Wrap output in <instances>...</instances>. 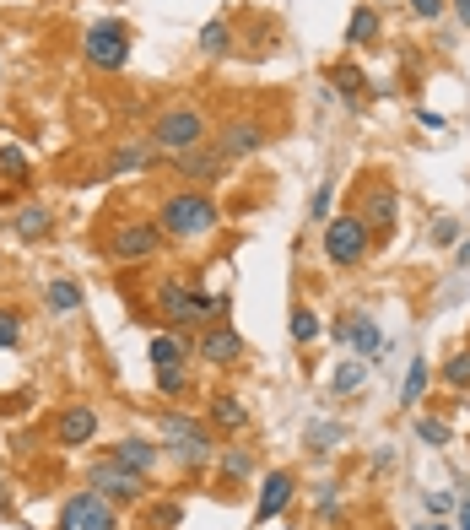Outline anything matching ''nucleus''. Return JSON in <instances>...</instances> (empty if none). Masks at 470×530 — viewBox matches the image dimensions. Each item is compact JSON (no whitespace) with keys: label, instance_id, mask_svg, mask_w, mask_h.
I'll list each match as a JSON object with an SVG mask.
<instances>
[{"label":"nucleus","instance_id":"nucleus-20","mask_svg":"<svg viewBox=\"0 0 470 530\" xmlns=\"http://www.w3.org/2000/svg\"><path fill=\"white\" fill-rule=\"evenodd\" d=\"M11 233H17L22 244H38V238L55 233V211H49L44 201H22L17 217H11Z\"/></svg>","mask_w":470,"mask_h":530},{"label":"nucleus","instance_id":"nucleus-17","mask_svg":"<svg viewBox=\"0 0 470 530\" xmlns=\"http://www.w3.org/2000/svg\"><path fill=\"white\" fill-rule=\"evenodd\" d=\"M325 82L335 87V98H346L357 109V103H368V98H379V87L368 82V71H362V65L346 55V60H330L325 65Z\"/></svg>","mask_w":470,"mask_h":530},{"label":"nucleus","instance_id":"nucleus-43","mask_svg":"<svg viewBox=\"0 0 470 530\" xmlns=\"http://www.w3.org/2000/svg\"><path fill=\"white\" fill-rule=\"evenodd\" d=\"M0 514H11V487H6V476H0Z\"/></svg>","mask_w":470,"mask_h":530},{"label":"nucleus","instance_id":"nucleus-26","mask_svg":"<svg viewBox=\"0 0 470 530\" xmlns=\"http://www.w3.org/2000/svg\"><path fill=\"white\" fill-rule=\"evenodd\" d=\"M346 352H357L362 363H379V357H384V330L373 325L368 309H357V330H352V347H346Z\"/></svg>","mask_w":470,"mask_h":530},{"label":"nucleus","instance_id":"nucleus-29","mask_svg":"<svg viewBox=\"0 0 470 530\" xmlns=\"http://www.w3.org/2000/svg\"><path fill=\"white\" fill-rule=\"evenodd\" d=\"M416 439H422L427 449H449L454 444V428L438 412H416Z\"/></svg>","mask_w":470,"mask_h":530},{"label":"nucleus","instance_id":"nucleus-35","mask_svg":"<svg viewBox=\"0 0 470 530\" xmlns=\"http://www.w3.org/2000/svg\"><path fill=\"white\" fill-rule=\"evenodd\" d=\"M184 390H190V368H163V374H157V395L173 401V395H184Z\"/></svg>","mask_w":470,"mask_h":530},{"label":"nucleus","instance_id":"nucleus-8","mask_svg":"<svg viewBox=\"0 0 470 530\" xmlns=\"http://www.w3.org/2000/svg\"><path fill=\"white\" fill-rule=\"evenodd\" d=\"M82 60H87L98 76H119V71L130 65V28H125L119 17L92 22V28L82 33Z\"/></svg>","mask_w":470,"mask_h":530},{"label":"nucleus","instance_id":"nucleus-9","mask_svg":"<svg viewBox=\"0 0 470 530\" xmlns=\"http://www.w3.org/2000/svg\"><path fill=\"white\" fill-rule=\"evenodd\" d=\"M55 530H119V503H109L103 493L82 487V493H71L60 503Z\"/></svg>","mask_w":470,"mask_h":530},{"label":"nucleus","instance_id":"nucleus-19","mask_svg":"<svg viewBox=\"0 0 470 530\" xmlns=\"http://www.w3.org/2000/svg\"><path fill=\"white\" fill-rule=\"evenodd\" d=\"M109 455L119 460V466L152 476V471H157V460H163V449H157L152 439H141V433H125V439H114V444H109Z\"/></svg>","mask_w":470,"mask_h":530},{"label":"nucleus","instance_id":"nucleus-3","mask_svg":"<svg viewBox=\"0 0 470 530\" xmlns=\"http://www.w3.org/2000/svg\"><path fill=\"white\" fill-rule=\"evenodd\" d=\"M163 449H168V460H179L184 471H206V466H217V428H211L206 417H190V412H163Z\"/></svg>","mask_w":470,"mask_h":530},{"label":"nucleus","instance_id":"nucleus-12","mask_svg":"<svg viewBox=\"0 0 470 530\" xmlns=\"http://www.w3.org/2000/svg\"><path fill=\"white\" fill-rule=\"evenodd\" d=\"M244 336H238V330L233 325H206V330H200V336H195V357H200V363H211V368H238V363H244Z\"/></svg>","mask_w":470,"mask_h":530},{"label":"nucleus","instance_id":"nucleus-10","mask_svg":"<svg viewBox=\"0 0 470 530\" xmlns=\"http://www.w3.org/2000/svg\"><path fill=\"white\" fill-rule=\"evenodd\" d=\"M98 412H92L87 401H71V406H60L55 422H49V439H55L60 449H87L92 439H98Z\"/></svg>","mask_w":470,"mask_h":530},{"label":"nucleus","instance_id":"nucleus-38","mask_svg":"<svg viewBox=\"0 0 470 530\" xmlns=\"http://www.w3.org/2000/svg\"><path fill=\"white\" fill-rule=\"evenodd\" d=\"M335 487H341V482H330V476H325V482H319V493H314V503H319V525L335 520Z\"/></svg>","mask_w":470,"mask_h":530},{"label":"nucleus","instance_id":"nucleus-44","mask_svg":"<svg viewBox=\"0 0 470 530\" xmlns=\"http://www.w3.org/2000/svg\"><path fill=\"white\" fill-rule=\"evenodd\" d=\"M422 530H449V525H422Z\"/></svg>","mask_w":470,"mask_h":530},{"label":"nucleus","instance_id":"nucleus-33","mask_svg":"<svg viewBox=\"0 0 470 530\" xmlns=\"http://www.w3.org/2000/svg\"><path fill=\"white\" fill-rule=\"evenodd\" d=\"M346 439V422H314V428H308V444L319 449V455H325V449H335Z\"/></svg>","mask_w":470,"mask_h":530},{"label":"nucleus","instance_id":"nucleus-5","mask_svg":"<svg viewBox=\"0 0 470 530\" xmlns=\"http://www.w3.org/2000/svg\"><path fill=\"white\" fill-rule=\"evenodd\" d=\"M357 217L368 222V233H373V244H395V233H400V190H395V179L384 174V168H362V179H357Z\"/></svg>","mask_w":470,"mask_h":530},{"label":"nucleus","instance_id":"nucleus-23","mask_svg":"<svg viewBox=\"0 0 470 530\" xmlns=\"http://www.w3.org/2000/svg\"><path fill=\"white\" fill-rule=\"evenodd\" d=\"M384 38V11L379 6H357L352 22H346V49H368Z\"/></svg>","mask_w":470,"mask_h":530},{"label":"nucleus","instance_id":"nucleus-11","mask_svg":"<svg viewBox=\"0 0 470 530\" xmlns=\"http://www.w3.org/2000/svg\"><path fill=\"white\" fill-rule=\"evenodd\" d=\"M152 163H163L152 141H146V136H125V141H114V147H109V157H103V168H98V179H130V174H146Z\"/></svg>","mask_w":470,"mask_h":530},{"label":"nucleus","instance_id":"nucleus-27","mask_svg":"<svg viewBox=\"0 0 470 530\" xmlns=\"http://www.w3.org/2000/svg\"><path fill=\"white\" fill-rule=\"evenodd\" d=\"M438 379L449 384L454 395H470V347H454V352H443V363H438Z\"/></svg>","mask_w":470,"mask_h":530},{"label":"nucleus","instance_id":"nucleus-1","mask_svg":"<svg viewBox=\"0 0 470 530\" xmlns=\"http://www.w3.org/2000/svg\"><path fill=\"white\" fill-rule=\"evenodd\" d=\"M157 228H163L168 244H200V238H211L222 228V206L211 201L206 190H195V184H179V190H168L163 201H157Z\"/></svg>","mask_w":470,"mask_h":530},{"label":"nucleus","instance_id":"nucleus-30","mask_svg":"<svg viewBox=\"0 0 470 530\" xmlns=\"http://www.w3.org/2000/svg\"><path fill=\"white\" fill-rule=\"evenodd\" d=\"M362 384H368V363H362V357H346V363L330 374V390L335 395H352V390H362Z\"/></svg>","mask_w":470,"mask_h":530},{"label":"nucleus","instance_id":"nucleus-18","mask_svg":"<svg viewBox=\"0 0 470 530\" xmlns=\"http://www.w3.org/2000/svg\"><path fill=\"white\" fill-rule=\"evenodd\" d=\"M200 417H206L217 433H227V439L249 433V406L238 401V390H211L206 395V412H200Z\"/></svg>","mask_w":470,"mask_h":530},{"label":"nucleus","instance_id":"nucleus-13","mask_svg":"<svg viewBox=\"0 0 470 530\" xmlns=\"http://www.w3.org/2000/svg\"><path fill=\"white\" fill-rule=\"evenodd\" d=\"M168 168H173V174H179V179H190L195 190H206V184H217V179H222L233 163H227V157L217 152V141H200L195 152H184V157H168Z\"/></svg>","mask_w":470,"mask_h":530},{"label":"nucleus","instance_id":"nucleus-4","mask_svg":"<svg viewBox=\"0 0 470 530\" xmlns=\"http://www.w3.org/2000/svg\"><path fill=\"white\" fill-rule=\"evenodd\" d=\"M163 228L157 217H141V211H114L109 228H103V255L114 265H141V260H157L163 255Z\"/></svg>","mask_w":470,"mask_h":530},{"label":"nucleus","instance_id":"nucleus-36","mask_svg":"<svg viewBox=\"0 0 470 530\" xmlns=\"http://www.w3.org/2000/svg\"><path fill=\"white\" fill-rule=\"evenodd\" d=\"M352 330H357V309H341V314H335V325H330V341H335V347H352Z\"/></svg>","mask_w":470,"mask_h":530},{"label":"nucleus","instance_id":"nucleus-45","mask_svg":"<svg viewBox=\"0 0 470 530\" xmlns=\"http://www.w3.org/2000/svg\"><path fill=\"white\" fill-rule=\"evenodd\" d=\"M0 265H6V255H0Z\"/></svg>","mask_w":470,"mask_h":530},{"label":"nucleus","instance_id":"nucleus-40","mask_svg":"<svg viewBox=\"0 0 470 530\" xmlns=\"http://www.w3.org/2000/svg\"><path fill=\"white\" fill-rule=\"evenodd\" d=\"M449 509V493H427V514H443Z\"/></svg>","mask_w":470,"mask_h":530},{"label":"nucleus","instance_id":"nucleus-28","mask_svg":"<svg viewBox=\"0 0 470 530\" xmlns=\"http://www.w3.org/2000/svg\"><path fill=\"white\" fill-rule=\"evenodd\" d=\"M200 55H211V60L233 55V17H211L200 28Z\"/></svg>","mask_w":470,"mask_h":530},{"label":"nucleus","instance_id":"nucleus-37","mask_svg":"<svg viewBox=\"0 0 470 530\" xmlns=\"http://www.w3.org/2000/svg\"><path fill=\"white\" fill-rule=\"evenodd\" d=\"M406 11L416 22H438L443 11H449V0H406Z\"/></svg>","mask_w":470,"mask_h":530},{"label":"nucleus","instance_id":"nucleus-39","mask_svg":"<svg viewBox=\"0 0 470 530\" xmlns=\"http://www.w3.org/2000/svg\"><path fill=\"white\" fill-rule=\"evenodd\" d=\"M433 244H443V249L460 244V222H454V217H438V222H433Z\"/></svg>","mask_w":470,"mask_h":530},{"label":"nucleus","instance_id":"nucleus-32","mask_svg":"<svg viewBox=\"0 0 470 530\" xmlns=\"http://www.w3.org/2000/svg\"><path fill=\"white\" fill-rule=\"evenodd\" d=\"M22 341V309L17 303H0V352H11Z\"/></svg>","mask_w":470,"mask_h":530},{"label":"nucleus","instance_id":"nucleus-22","mask_svg":"<svg viewBox=\"0 0 470 530\" xmlns=\"http://www.w3.org/2000/svg\"><path fill=\"white\" fill-rule=\"evenodd\" d=\"M44 309H49V320L82 314V282H76V276H55V282L44 287Z\"/></svg>","mask_w":470,"mask_h":530},{"label":"nucleus","instance_id":"nucleus-2","mask_svg":"<svg viewBox=\"0 0 470 530\" xmlns=\"http://www.w3.org/2000/svg\"><path fill=\"white\" fill-rule=\"evenodd\" d=\"M217 130H211V114L200 109L195 98H168L163 109L152 114V125H146V141L157 147V157H184V152H195L200 141H211Z\"/></svg>","mask_w":470,"mask_h":530},{"label":"nucleus","instance_id":"nucleus-25","mask_svg":"<svg viewBox=\"0 0 470 530\" xmlns=\"http://www.w3.org/2000/svg\"><path fill=\"white\" fill-rule=\"evenodd\" d=\"M438 379V368L427 363V357H411V368H406V384H400V406L406 412H422V401H427V384Z\"/></svg>","mask_w":470,"mask_h":530},{"label":"nucleus","instance_id":"nucleus-21","mask_svg":"<svg viewBox=\"0 0 470 530\" xmlns=\"http://www.w3.org/2000/svg\"><path fill=\"white\" fill-rule=\"evenodd\" d=\"M217 476L222 482H254V444L249 439H233V444H222L217 449Z\"/></svg>","mask_w":470,"mask_h":530},{"label":"nucleus","instance_id":"nucleus-6","mask_svg":"<svg viewBox=\"0 0 470 530\" xmlns=\"http://www.w3.org/2000/svg\"><path fill=\"white\" fill-rule=\"evenodd\" d=\"M82 487H92V493H103L109 503H119V509H136V503H146V498H152V476H141V471L119 466V460L109 455V449H103L98 460H87Z\"/></svg>","mask_w":470,"mask_h":530},{"label":"nucleus","instance_id":"nucleus-41","mask_svg":"<svg viewBox=\"0 0 470 530\" xmlns=\"http://www.w3.org/2000/svg\"><path fill=\"white\" fill-rule=\"evenodd\" d=\"M416 119H422L427 130H443V114H433V109H416Z\"/></svg>","mask_w":470,"mask_h":530},{"label":"nucleus","instance_id":"nucleus-24","mask_svg":"<svg viewBox=\"0 0 470 530\" xmlns=\"http://www.w3.org/2000/svg\"><path fill=\"white\" fill-rule=\"evenodd\" d=\"M0 179H6V190H28L33 184V157L22 147H11V141H0ZM6 190H0V201H6Z\"/></svg>","mask_w":470,"mask_h":530},{"label":"nucleus","instance_id":"nucleus-7","mask_svg":"<svg viewBox=\"0 0 470 530\" xmlns=\"http://www.w3.org/2000/svg\"><path fill=\"white\" fill-rule=\"evenodd\" d=\"M319 249H325V260L335 271H357V265H368V255L379 244H373L368 222L357 217V211H341V217L325 222V233H319Z\"/></svg>","mask_w":470,"mask_h":530},{"label":"nucleus","instance_id":"nucleus-15","mask_svg":"<svg viewBox=\"0 0 470 530\" xmlns=\"http://www.w3.org/2000/svg\"><path fill=\"white\" fill-rule=\"evenodd\" d=\"M211 141H217V152L227 157V163H244V157L265 152V125H260V119H227Z\"/></svg>","mask_w":470,"mask_h":530},{"label":"nucleus","instance_id":"nucleus-34","mask_svg":"<svg viewBox=\"0 0 470 530\" xmlns=\"http://www.w3.org/2000/svg\"><path fill=\"white\" fill-rule=\"evenodd\" d=\"M330 201H335V179H319L314 201H308V217H314V222H330V217H335V211H330Z\"/></svg>","mask_w":470,"mask_h":530},{"label":"nucleus","instance_id":"nucleus-14","mask_svg":"<svg viewBox=\"0 0 470 530\" xmlns=\"http://www.w3.org/2000/svg\"><path fill=\"white\" fill-rule=\"evenodd\" d=\"M292 498H298V476H292L287 466L265 471L260 498H254V530H260V525H271L276 514H287V503H292Z\"/></svg>","mask_w":470,"mask_h":530},{"label":"nucleus","instance_id":"nucleus-31","mask_svg":"<svg viewBox=\"0 0 470 530\" xmlns=\"http://www.w3.org/2000/svg\"><path fill=\"white\" fill-rule=\"evenodd\" d=\"M287 336L298 341V347H308V341H319V314L308 309V303H298V309L287 314Z\"/></svg>","mask_w":470,"mask_h":530},{"label":"nucleus","instance_id":"nucleus-42","mask_svg":"<svg viewBox=\"0 0 470 530\" xmlns=\"http://www.w3.org/2000/svg\"><path fill=\"white\" fill-rule=\"evenodd\" d=\"M449 11H454V17L465 22V28H470V0H449Z\"/></svg>","mask_w":470,"mask_h":530},{"label":"nucleus","instance_id":"nucleus-16","mask_svg":"<svg viewBox=\"0 0 470 530\" xmlns=\"http://www.w3.org/2000/svg\"><path fill=\"white\" fill-rule=\"evenodd\" d=\"M146 357H152V374H163V368H190V357H195L190 330H173V325H163L152 341H146Z\"/></svg>","mask_w":470,"mask_h":530}]
</instances>
